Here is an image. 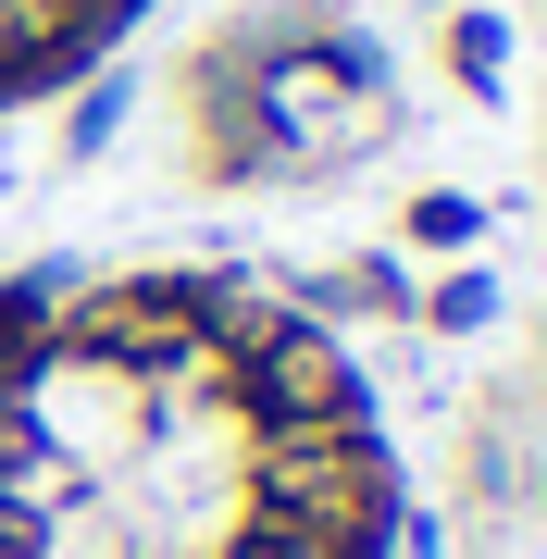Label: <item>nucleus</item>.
I'll use <instances>...</instances> for the list:
<instances>
[{
  "label": "nucleus",
  "mask_w": 547,
  "mask_h": 559,
  "mask_svg": "<svg viewBox=\"0 0 547 559\" xmlns=\"http://www.w3.org/2000/svg\"><path fill=\"white\" fill-rule=\"evenodd\" d=\"M124 13H138V0H0V100H25V87L75 75V62L100 50Z\"/></svg>",
  "instance_id": "f03ea898"
},
{
  "label": "nucleus",
  "mask_w": 547,
  "mask_h": 559,
  "mask_svg": "<svg viewBox=\"0 0 547 559\" xmlns=\"http://www.w3.org/2000/svg\"><path fill=\"white\" fill-rule=\"evenodd\" d=\"M385 460L324 336L224 286L0 323V559H373Z\"/></svg>",
  "instance_id": "f257e3e1"
}]
</instances>
